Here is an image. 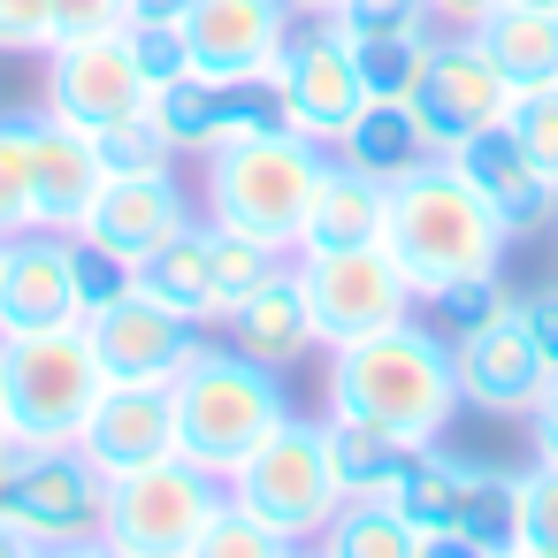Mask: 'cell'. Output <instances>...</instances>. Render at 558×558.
<instances>
[{
  "label": "cell",
  "instance_id": "52a82bcc",
  "mask_svg": "<svg viewBox=\"0 0 558 558\" xmlns=\"http://www.w3.org/2000/svg\"><path fill=\"white\" fill-rule=\"evenodd\" d=\"M215 505H222V474H207L199 459L169 451V459L131 466V474L108 482L100 550H116V558H192Z\"/></svg>",
  "mask_w": 558,
  "mask_h": 558
},
{
  "label": "cell",
  "instance_id": "7c38bea8",
  "mask_svg": "<svg viewBox=\"0 0 558 558\" xmlns=\"http://www.w3.org/2000/svg\"><path fill=\"white\" fill-rule=\"evenodd\" d=\"M299 9L291 0H192L184 9V47L192 77L207 85H260L291 39Z\"/></svg>",
  "mask_w": 558,
  "mask_h": 558
},
{
  "label": "cell",
  "instance_id": "ba28073f",
  "mask_svg": "<svg viewBox=\"0 0 558 558\" xmlns=\"http://www.w3.org/2000/svg\"><path fill=\"white\" fill-rule=\"evenodd\" d=\"M230 497H245L268 527H283L291 543H322V527L344 512V474L329 451V421H283L230 482Z\"/></svg>",
  "mask_w": 558,
  "mask_h": 558
},
{
  "label": "cell",
  "instance_id": "603a6c76",
  "mask_svg": "<svg viewBox=\"0 0 558 558\" xmlns=\"http://www.w3.org/2000/svg\"><path fill=\"white\" fill-rule=\"evenodd\" d=\"M329 154L352 161V169H367V177H383V184H405V177H421L428 161H444V146L428 138V123L413 116V100H367V108L352 116V131H344Z\"/></svg>",
  "mask_w": 558,
  "mask_h": 558
},
{
  "label": "cell",
  "instance_id": "d4e9b609",
  "mask_svg": "<svg viewBox=\"0 0 558 558\" xmlns=\"http://www.w3.org/2000/svg\"><path fill=\"white\" fill-rule=\"evenodd\" d=\"M466 482H474V459H451L444 436H436V444L413 451V466H405V482L390 489V505L405 512V527H413L428 550H451V535H459V505H466Z\"/></svg>",
  "mask_w": 558,
  "mask_h": 558
},
{
  "label": "cell",
  "instance_id": "30bf717a",
  "mask_svg": "<svg viewBox=\"0 0 558 558\" xmlns=\"http://www.w3.org/2000/svg\"><path fill=\"white\" fill-rule=\"evenodd\" d=\"M291 276L306 291V314H314V337L322 344H352V337H375L390 322H405L421 306V291L405 283V268L390 260V245H329V253H291Z\"/></svg>",
  "mask_w": 558,
  "mask_h": 558
},
{
  "label": "cell",
  "instance_id": "74e56055",
  "mask_svg": "<svg viewBox=\"0 0 558 558\" xmlns=\"http://www.w3.org/2000/svg\"><path fill=\"white\" fill-rule=\"evenodd\" d=\"M520 558H558V466L550 459L520 474Z\"/></svg>",
  "mask_w": 558,
  "mask_h": 558
},
{
  "label": "cell",
  "instance_id": "836d02e7",
  "mask_svg": "<svg viewBox=\"0 0 558 558\" xmlns=\"http://www.w3.org/2000/svg\"><path fill=\"white\" fill-rule=\"evenodd\" d=\"M428 39H352V62H360L367 100H413V77L428 62Z\"/></svg>",
  "mask_w": 558,
  "mask_h": 558
},
{
  "label": "cell",
  "instance_id": "8fae6325",
  "mask_svg": "<svg viewBox=\"0 0 558 558\" xmlns=\"http://www.w3.org/2000/svg\"><path fill=\"white\" fill-rule=\"evenodd\" d=\"M413 116H421L428 138L451 154V146H466L474 131H489V123L512 116V85H505V70L489 62V47H482L474 32H436V39H428V62H421V77H413Z\"/></svg>",
  "mask_w": 558,
  "mask_h": 558
},
{
  "label": "cell",
  "instance_id": "8992f818",
  "mask_svg": "<svg viewBox=\"0 0 558 558\" xmlns=\"http://www.w3.org/2000/svg\"><path fill=\"white\" fill-rule=\"evenodd\" d=\"M0 512L32 550H93L108 520V474L77 444H9L0 451Z\"/></svg>",
  "mask_w": 558,
  "mask_h": 558
},
{
  "label": "cell",
  "instance_id": "ac0fdd59",
  "mask_svg": "<svg viewBox=\"0 0 558 558\" xmlns=\"http://www.w3.org/2000/svg\"><path fill=\"white\" fill-rule=\"evenodd\" d=\"M192 222V199H184V184L169 177V161L161 169H131V177H108L100 192H93V207H85V238H100L108 253H123V260H146L169 230H184Z\"/></svg>",
  "mask_w": 558,
  "mask_h": 558
},
{
  "label": "cell",
  "instance_id": "83f0119b",
  "mask_svg": "<svg viewBox=\"0 0 558 558\" xmlns=\"http://www.w3.org/2000/svg\"><path fill=\"white\" fill-rule=\"evenodd\" d=\"M451 550H474V558H520V474L474 466Z\"/></svg>",
  "mask_w": 558,
  "mask_h": 558
},
{
  "label": "cell",
  "instance_id": "ffe728a7",
  "mask_svg": "<svg viewBox=\"0 0 558 558\" xmlns=\"http://www.w3.org/2000/svg\"><path fill=\"white\" fill-rule=\"evenodd\" d=\"M100 184H108V169L93 154V131H77L62 116H39L32 123V207H39V230H77Z\"/></svg>",
  "mask_w": 558,
  "mask_h": 558
},
{
  "label": "cell",
  "instance_id": "60d3db41",
  "mask_svg": "<svg viewBox=\"0 0 558 558\" xmlns=\"http://www.w3.org/2000/svg\"><path fill=\"white\" fill-rule=\"evenodd\" d=\"M54 47V0H0V54H47Z\"/></svg>",
  "mask_w": 558,
  "mask_h": 558
},
{
  "label": "cell",
  "instance_id": "e575fe53",
  "mask_svg": "<svg viewBox=\"0 0 558 558\" xmlns=\"http://www.w3.org/2000/svg\"><path fill=\"white\" fill-rule=\"evenodd\" d=\"M93 154H100L108 177H131V169H161V161H177L169 138H161V123H154V108H131V116L100 123V131H93Z\"/></svg>",
  "mask_w": 558,
  "mask_h": 558
},
{
  "label": "cell",
  "instance_id": "277c9868",
  "mask_svg": "<svg viewBox=\"0 0 558 558\" xmlns=\"http://www.w3.org/2000/svg\"><path fill=\"white\" fill-rule=\"evenodd\" d=\"M177 451L184 459H199L207 474H238L283 421H291V398H283V367H260V360H245V352H199L177 383Z\"/></svg>",
  "mask_w": 558,
  "mask_h": 558
},
{
  "label": "cell",
  "instance_id": "f907efd6",
  "mask_svg": "<svg viewBox=\"0 0 558 558\" xmlns=\"http://www.w3.org/2000/svg\"><path fill=\"white\" fill-rule=\"evenodd\" d=\"M0 451H9V398H0Z\"/></svg>",
  "mask_w": 558,
  "mask_h": 558
},
{
  "label": "cell",
  "instance_id": "f1b7e54d",
  "mask_svg": "<svg viewBox=\"0 0 558 558\" xmlns=\"http://www.w3.org/2000/svg\"><path fill=\"white\" fill-rule=\"evenodd\" d=\"M314 550H329V558H428V543L405 527V512L390 497H344V512L322 527Z\"/></svg>",
  "mask_w": 558,
  "mask_h": 558
},
{
  "label": "cell",
  "instance_id": "3957f363",
  "mask_svg": "<svg viewBox=\"0 0 558 558\" xmlns=\"http://www.w3.org/2000/svg\"><path fill=\"white\" fill-rule=\"evenodd\" d=\"M322 161H329V146L283 131L276 116L238 123L230 138H215L199 154V169H207V222L245 230V238H260L276 253H299V222L314 207Z\"/></svg>",
  "mask_w": 558,
  "mask_h": 558
},
{
  "label": "cell",
  "instance_id": "681fc988",
  "mask_svg": "<svg viewBox=\"0 0 558 558\" xmlns=\"http://www.w3.org/2000/svg\"><path fill=\"white\" fill-rule=\"evenodd\" d=\"M291 9H299V16H329V9H337V0H291Z\"/></svg>",
  "mask_w": 558,
  "mask_h": 558
},
{
  "label": "cell",
  "instance_id": "cb8c5ba5",
  "mask_svg": "<svg viewBox=\"0 0 558 558\" xmlns=\"http://www.w3.org/2000/svg\"><path fill=\"white\" fill-rule=\"evenodd\" d=\"M230 352H245V360H260V367H299L322 337H314V314H306V291H299V276L291 268H276L230 322Z\"/></svg>",
  "mask_w": 558,
  "mask_h": 558
},
{
  "label": "cell",
  "instance_id": "7dc6e473",
  "mask_svg": "<svg viewBox=\"0 0 558 558\" xmlns=\"http://www.w3.org/2000/svg\"><path fill=\"white\" fill-rule=\"evenodd\" d=\"M192 0H131V24H184Z\"/></svg>",
  "mask_w": 558,
  "mask_h": 558
},
{
  "label": "cell",
  "instance_id": "e0dca14e",
  "mask_svg": "<svg viewBox=\"0 0 558 558\" xmlns=\"http://www.w3.org/2000/svg\"><path fill=\"white\" fill-rule=\"evenodd\" d=\"M77 451L116 482V474H131V466H154V459H169L177 451V390L169 383H100V398H93V413H85V428H77Z\"/></svg>",
  "mask_w": 558,
  "mask_h": 558
},
{
  "label": "cell",
  "instance_id": "c3c4849f",
  "mask_svg": "<svg viewBox=\"0 0 558 558\" xmlns=\"http://www.w3.org/2000/svg\"><path fill=\"white\" fill-rule=\"evenodd\" d=\"M24 550H32V543L16 535V520H9V512H0V558H24Z\"/></svg>",
  "mask_w": 558,
  "mask_h": 558
},
{
  "label": "cell",
  "instance_id": "b9f144b4",
  "mask_svg": "<svg viewBox=\"0 0 558 558\" xmlns=\"http://www.w3.org/2000/svg\"><path fill=\"white\" fill-rule=\"evenodd\" d=\"M428 306H436L451 329H474V322L505 314V306H512V291H497V276H482V283H451V291H436Z\"/></svg>",
  "mask_w": 558,
  "mask_h": 558
},
{
  "label": "cell",
  "instance_id": "bcb514c9",
  "mask_svg": "<svg viewBox=\"0 0 558 558\" xmlns=\"http://www.w3.org/2000/svg\"><path fill=\"white\" fill-rule=\"evenodd\" d=\"M497 9V0H428L436 32H482V16Z\"/></svg>",
  "mask_w": 558,
  "mask_h": 558
},
{
  "label": "cell",
  "instance_id": "484cf974",
  "mask_svg": "<svg viewBox=\"0 0 558 558\" xmlns=\"http://www.w3.org/2000/svg\"><path fill=\"white\" fill-rule=\"evenodd\" d=\"M474 39L489 47V62L505 70L512 93L558 85V9H520V0H497Z\"/></svg>",
  "mask_w": 558,
  "mask_h": 558
},
{
  "label": "cell",
  "instance_id": "5bb4252c",
  "mask_svg": "<svg viewBox=\"0 0 558 558\" xmlns=\"http://www.w3.org/2000/svg\"><path fill=\"white\" fill-rule=\"evenodd\" d=\"M146 77L131 62V39L123 32H85V39H54L47 47V116L77 123V131H100L131 108H146Z\"/></svg>",
  "mask_w": 558,
  "mask_h": 558
},
{
  "label": "cell",
  "instance_id": "d6a6232c",
  "mask_svg": "<svg viewBox=\"0 0 558 558\" xmlns=\"http://www.w3.org/2000/svg\"><path fill=\"white\" fill-rule=\"evenodd\" d=\"M32 123L39 116H0V238L39 230V207H32Z\"/></svg>",
  "mask_w": 558,
  "mask_h": 558
},
{
  "label": "cell",
  "instance_id": "ee69618b",
  "mask_svg": "<svg viewBox=\"0 0 558 558\" xmlns=\"http://www.w3.org/2000/svg\"><path fill=\"white\" fill-rule=\"evenodd\" d=\"M512 314L527 322V337H535L543 367L558 375V283H535V291H520V299H512Z\"/></svg>",
  "mask_w": 558,
  "mask_h": 558
},
{
  "label": "cell",
  "instance_id": "4fadbf2b",
  "mask_svg": "<svg viewBox=\"0 0 558 558\" xmlns=\"http://www.w3.org/2000/svg\"><path fill=\"white\" fill-rule=\"evenodd\" d=\"M85 329H93V352H100V367H108L116 383H177V375L207 352V344H199V322L177 314V306L154 299V291H123L116 306L85 314Z\"/></svg>",
  "mask_w": 558,
  "mask_h": 558
},
{
  "label": "cell",
  "instance_id": "7bdbcfd3",
  "mask_svg": "<svg viewBox=\"0 0 558 558\" xmlns=\"http://www.w3.org/2000/svg\"><path fill=\"white\" fill-rule=\"evenodd\" d=\"M131 0H54V39H85V32H123Z\"/></svg>",
  "mask_w": 558,
  "mask_h": 558
},
{
  "label": "cell",
  "instance_id": "f35d334b",
  "mask_svg": "<svg viewBox=\"0 0 558 558\" xmlns=\"http://www.w3.org/2000/svg\"><path fill=\"white\" fill-rule=\"evenodd\" d=\"M505 131L527 146V161L558 184V85H535V93H512V116Z\"/></svg>",
  "mask_w": 558,
  "mask_h": 558
},
{
  "label": "cell",
  "instance_id": "7402d4cb",
  "mask_svg": "<svg viewBox=\"0 0 558 558\" xmlns=\"http://www.w3.org/2000/svg\"><path fill=\"white\" fill-rule=\"evenodd\" d=\"M390 222V184L352 169V161H322V184H314V207L299 222V253H329V245H375Z\"/></svg>",
  "mask_w": 558,
  "mask_h": 558
},
{
  "label": "cell",
  "instance_id": "44dd1931",
  "mask_svg": "<svg viewBox=\"0 0 558 558\" xmlns=\"http://www.w3.org/2000/svg\"><path fill=\"white\" fill-rule=\"evenodd\" d=\"M154 123H161V138H169V154H207L215 138H230L238 123H253V116H268V93L260 85H207V77H177V85H161L154 100Z\"/></svg>",
  "mask_w": 558,
  "mask_h": 558
},
{
  "label": "cell",
  "instance_id": "9c48e42d",
  "mask_svg": "<svg viewBox=\"0 0 558 558\" xmlns=\"http://www.w3.org/2000/svg\"><path fill=\"white\" fill-rule=\"evenodd\" d=\"M260 93H268V116H276L283 131L314 138V146H337V138L352 131V116L367 108L360 62H352V39H344L329 16L291 24V39H283L276 70L260 77Z\"/></svg>",
  "mask_w": 558,
  "mask_h": 558
},
{
  "label": "cell",
  "instance_id": "1f68e13d",
  "mask_svg": "<svg viewBox=\"0 0 558 558\" xmlns=\"http://www.w3.org/2000/svg\"><path fill=\"white\" fill-rule=\"evenodd\" d=\"M283 550H299L283 527H268L245 497H230L222 489V505L207 512V527H199V550L192 558H283Z\"/></svg>",
  "mask_w": 558,
  "mask_h": 558
},
{
  "label": "cell",
  "instance_id": "816d5d0a",
  "mask_svg": "<svg viewBox=\"0 0 558 558\" xmlns=\"http://www.w3.org/2000/svg\"><path fill=\"white\" fill-rule=\"evenodd\" d=\"M520 9H558V0H520Z\"/></svg>",
  "mask_w": 558,
  "mask_h": 558
},
{
  "label": "cell",
  "instance_id": "2e32d148",
  "mask_svg": "<svg viewBox=\"0 0 558 558\" xmlns=\"http://www.w3.org/2000/svg\"><path fill=\"white\" fill-rule=\"evenodd\" d=\"M451 383H459V405H474V413H527L535 390L550 383V367H543L527 322L505 306L474 329H451Z\"/></svg>",
  "mask_w": 558,
  "mask_h": 558
},
{
  "label": "cell",
  "instance_id": "9a60e30c",
  "mask_svg": "<svg viewBox=\"0 0 558 558\" xmlns=\"http://www.w3.org/2000/svg\"><path fill=\"white\" fill-rule=\"evenodd\" d=\"M70 322H85L70 230L0 238V337H39V329H70Z\"/></svg>",
  "mask_w": 558,
  "mask_h": 558
},
{
  "label": "cell",
  "instance_id": "d6986e66",
  "mask_svg": "<svg viewBox=\"0 0 558 558\" xmlns=\"http://www.w3.org/2000/svg\"><path fill=\"white\" fill-rule=\"evenodd\" d=\"M451 169L497 207V222L512 230V238H527V230H550L558 222V184L527 161V146L505 131V123H489V131H474L466 146H451Z\"/></svg>",
  "mask_w": 558,
  "mask_h": 558
},
{
  "label": "cell",
  "instance_id": "f6af8a7d",
  "mask_svg": "<svg viewBox=\"0 0 558 558\" xmlns=\"http://www.w3.org/2000/svg\"><path fill=\"white\" fill-rule=\"evenodd\" d=\"M520 421H527V444H535V459H550V466H558V375L535 390V405H527Z\"/></svg>",
  "mask_w": 558,
  "mask_h": 558
},
{
  "label": "cell",
  "instance_id": "f546056e",
  "mask_svg": "<svg viewBox=\"0 0 558 558\" xmlns=\"http://www.w3.org/2000/svg\"><path fill=\"white\" fill-rule=\"evenodd\" d=\"M322 421H329V413H322ZM329 451H337V474H344L352 497H390V489L405 482V466H413L421 444L383 436V428H360V421H329Z\"/></svg>",
  "mask_w": 558,
  "mask_h": 558
},
{
  "label": "cell",
  "instance_id": "4dcf8cb0",
  "mask_svg": "<svg viewBox=\"0 0 558 558\" xmlns=\"http://www.w3.org/2000/svg\"><path fill=\"white\" fill-rule=\"evenodd\" d=\"M276 268H291V253H276V245H260V238H245V230H222L215 222V276H207V322H230Z\"/></svg>",
  "mask_w": 558,
  "mask_h": 558
},
{
  "label": "cell",
  "instance_id": "8d00e7d4",
  "mask_svg": "<svg viewBox=\"0 0 558 558\" xmlns=\"http://www.w3.org/2000/svg\"><path fill=\"white\" fill-rule=\"evenodd\" d=\"M70 260H77V291H85V314H100V306H116L123 291H138V260L108 253V245H100V238H85V230H70Z\"/></svg>",
  "mask_w": 558,
  "mask_h": 558
},
{
  "label": "cell",
  "instance_id": "7a4b0ae2",
  "mask_svg": "<svg viewBox=\"0 0 558 558\" xmlns=\"http://www.w3.org/2000/svg\"><path fill=\"white\" fill-rule=\"evenodd\" d=\"M383 245H390V260L405 268V283H413L421 299H436V291H451V283L497 276L512 230L497 222V207H489V199L451 169V154H444V161H428L421 177L390 184Z\"/></svg>",
  "mask_w": 558,
  "mask_h": 558
},
{
  "label": "cell",
  "instance_id": "ab89813d",
  "mask_svg": "<svg viewBox=\"0 0 558 558\" xmlns=\"http://www.w3.org/2000/svg\"><path fill=\"white\" fill-rule=\"evenodd\" d=\"M123 39H131V62H138L146 93H161V85L192 77V47H184V24H123Z\"/></svg>",
  "mask_w": 558,
  "mask_h": 558
},
{
  "label": "cell",
  "instance_id": "6da1fadb",
  "mask_svg": "<svg viewBox=\"0 0 558 558\" xmlns=\"http://www.w3.org/2000/svg\"><path fill=\"white\" fill-rule=\"evenodd\" d=\"M322 413L329 421H360L405 444H436L459 413V383H451V337L421 329L413 314L329 344V375H322Z\"/></svg>",
  "mask_w": 558,
  "mask_h": 558
},
{
  "label": "cell",
  "instance_id": "4316f807",
  "mask_svg": "<svg viewBox=\"0 0 558 558\" xmlns=\"http://www.w3.org/2000/svg\"><path fill=\"white\" fill-rule=\"evenodd\" d=\"M207 276H215V222H184L138 260V291L169 299L192 322H207Z\"/></svg>",
  "mask_w": 558,
  "mask_h": 558
},
{
  "label": "cell",
  "instance_id": "d590c367",
  "mask_svg": "<svg viewBox=\"0 0 558 558\" xmlns=\"http://www.w3.org/2000/svg\"><path fill=\"white\" fill-rule=\"evenodd\" d=\"M329 24L344 39H428L436 16H428V0H337Z\"/></svg>",
  "mask_w": 558,
  "mask_h": 558
},
{
  "label": "cell",
  "instance_id": "5b68a950",
  "mask_svg": "<svg viewBox=\"0 0 558 558\" xmlns=\"http://www.w3.org/2000/svg\"><path fill=\"white\" fill-rule=\"evenodd\" d=\"M108 367L93 352V329H39L0 337V398H9V444H77Z\"/></svg>",
  "mask_w": 558,
  "mask_h": 558
}]
</instances>
